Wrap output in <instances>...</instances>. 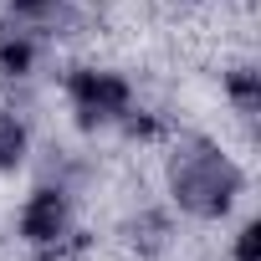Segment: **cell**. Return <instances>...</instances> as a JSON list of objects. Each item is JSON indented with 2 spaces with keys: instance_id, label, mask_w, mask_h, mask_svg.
<instances>
[{
  "instance_id": "cell-1",
  "label": "cell",
  "mask_w": 261,
  "mask_h": 261,
  "mask_svg": "<svg viewBox=\"0 0 261 261\" xmlns=\"http://www.w3.org/2000/svg\"><path fill=\"white\" fill-rule=\"evenodd\" d=\"M169 185H174V200L179 210L200 215V220H215L236 205L241 195V169L215 149V144H190L174 154V169H169Z\"/></svg>"
},
{
  "instance_id": "cell-2",
  "label": "cell",
  "mask_w": 261,
  "mask_h": 261,
  "mask_svg": "<svg viewBox=\"0 0 261 261\" xmlns=\"http://www.w3.org/2000/svg\"><path fill=\"white\" fill-rule=\"evenodd\" d=\"M67 92H72V108H77V123L82 128H102V123H123L128 118V82L118 72H72L67 77Z\"/></svg>"
},
{
  "instance_id": "cell-3",
  "label": "cell",
  "mask_w": 261,
  "mask_h": 261,
  "mask_svg": "<svg viewBox=\"0 0 261 261\" xmlns=\"http://www.w3.org/2000/svg\"><path fill=\"white\" fill-rule=\"evenodd\" d=\"M67 225H72V200H67V190L41 185V190L26 200V210H21V236H26V241H36V246L62 241V236H67Z\"/></svg>"
},
{
  "instance_id": "cell-4",
  "label": "cell",
  "mask_w": 261,
  "mask_h": 261,
  "mask_svg": "<svg viewBox=\"0 0 261 261\" xmlns=\"http://www.w3.org/2000/svg\"><path fill=\"white\" fill-rule=\"evenodd\" d=\"M31 62H36V41H31V31L0 26V72H6V77H26Z\"/></svg>"
},
{
  "instance_id": "cell-5",
  "label": "cell",
  "mask_w": 261,
  "mask_h": 261,
  "mask_svg": "<svg viewBox=\"0 0 261 261\" xmlns=\"http://www.w3.org/2000/svg\"><path fill=\"white\" fill-rule=\"evenodd\" d=\"M26 159V123L16 113H0V174Z\"/></svg>"
},
{
  "instance_id": "cell-6",
  "label": "cell",
  "mask_w": 261,
  "mask_h": 261,
  "mask_svg": "<svg viewBox=\"0 0 261 261\" xmlns=\"http://www.w3.org/2000/svg\"><path fill=\"white\" fill-rule=\"evenodd\" d=\"M230 97L251 113V108H256V72H246V67H241V72H230Z\"/></svg>"
},
{
  "instance_id": "cell-7",
  "label": "cell",
  "mask_w": 261,
  "mask_h": 261,
  "mask_svg": "<svg viewBox=\"0 0 261 261\" xmlns=\"http://www.w3.org/2000/svg\"><path fill=\"white\" fill-rule=\"evenodd\" d=\"M236 261H261V225H256V220L241 230V241H236Z\"/></svg>"
},
{
  "instance_id": "cell-8",
  "label": "cell",
  "mask_w": 261,
  "mask_h": 261,
  "mask_svg": "<svg viewBox=\"0 0 261 261\" xmlns=\"http://www.w3.org/2000/svg\"><path fill=\"white\" fill-rule=\"evenodd\" d=\"M16 6H41V0H16Z\"/></svg>"
}]
</instances>
